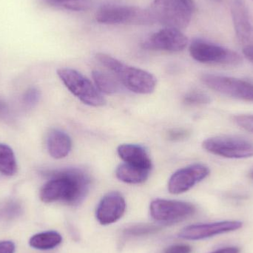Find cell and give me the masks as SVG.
<instances>
[{"label":"cell","instance_id":"ac0fdd59","mask_svg":"<svg viewBox=\"0 0 253 253\" xmlns=\"http://www.w3.org/2000/svg\"><path fill=\"white\" fill-rule=\"evenodd\" d=\"M62 237L56 231H47L34 235L29 241V245L34 249L48 251L59 246Z\"/></svg>","mask_w":253,"mask_h":253},{"label":"cell","instance_id":"836d02e7","mask_svg":"<svg viewBox=\"0 0 253 253\" xmlns=\"http://www.w3.org/2000/svg\"><path fill=\"white\" fill-rule=\"evenodd\" d=\"M249 177L250 178H252V179H253V170L251 171V172H250Z\"/></svg>","mask_w":253,"mask_h":253},{"label":"cell","instance_id":"f1b7e54d","mask_svg":"<svg viewBox=\"0 0 253 253\" xmlns=\"http://www.w3.org/2000/svg\"><path fill=\"white\" fill-rule=\"evenodd\" d=\"M191 247L188 245H178L169 247L165 251V253H191Z\"/></svg>","mask_w":253,"mask_h":253},{"label":"cell","instance_id":"cb8c5ba5","mask_svg":"<svg viewBox=\"0 0 253 253\" xmlns=\"http://www.w3.org/2000/svg\"><path fill=\"white\" fill-rule=\"evenodd\" d=\"M183 101L185 105L196 106L209 104L211 99L206 93L200 91H192L185 95Z\"/></svg>","mask_w":253,"mask_h":253},{"label":"cell","instance_id":"9a60e30c","mask_svg":"<svg viewBox=\"0 0 253 253\" xmlns=\"http://www.w3.org/2000/svg\"><path fill=\"white\" fill-rule=\"evenodd\" d=\"M119 156L125 163L144 169H151L152 162L145 149L138 144H124L117 149Z\"/></svg>","mask_w":253,"mask_h":253},{"label":"cell","instance_id":"9c48e42d","mask_svg":"<svg viewBox=\"0 0 253 253\" xmlns=\"http://www.w3.org/2000/svg\"><path fill=\"white\" fill-rule=\"evenodd\" d=\"M150 211L155 221L171 224L190 218L196 212V208L188 202L156 199L150 204Z\"/></svg>","mask_w":253,"mask_h":253},{"label":"cell","instance_id":"603a6c76","mask_svg":"<svg viewBox=\"0 0 253 253\" xmlns=\"http://www.w3.org/2000/svg\"><path fill=\"white\" fill-rule=\"evenodd\" d=\"M160 230V227L153 224H137L128 227L125 230V233L129 236H143L154 234Z\"/></svg>","mask_w":253,"mask_h":253},{"label":"cell","instance_id":"d4e9b609","mask_svg":"<svg viewBox=\"0 0 253 253\" xmlns=\"http://www.w3.org/2000/svg\"><path fill=\"white\" fill-rule=\"evenodd\" d=\"M41 93L37 87H30L24 93L22 101L27 108H34L40 102Z\"/></svg>","mask_w":253,"mask_h":253},{"label":"cell","instance_id":"ba28073f","mask_svg":"<svg viewBox=\"0 0 253 253\" xmlns=\"http://www.w3.org/2000/svg\"><path fill=\"white\" fill-rule=\"evenodd\" d=\"M201 80L207 87L221 94L253 102V84L246 80L215 74H204Z\"/></svg>","mask_w":253,"mask_h":253},{"label":"cell","instance_id":"f546056e","mask_svg":"<svg viewBox=\"0 0 253 253\" xmlns=\"http://www.w3.org/2000/svg\"><path fill=\"white\" fill-rule=\"evenodd\" d=\"M15 247L14 243L10 241H3L0 242V253H14Z\"/></svg>","mask_w":253,"mask_h":253},{"label":"cell","instance_id":"484cf974","mask_svg":"<svg viewBox=\"0 0 253 253\" xmlns=\"http://www.w3.org/2000/svg\"><path fill=\"white\" fill-rule=\"evenodd\" d=\"M238 126L248 132H253V115H239L234 117Z\"/></svg>","mask_w":253,"mask_h":253},{"label":"cell","instance_id":"7c38bea8","mask_svg":"<svg viewBox=\"0 0 253 253\" xmlns=\"http://www.w3.org/2000/svg\"><path fill=\"white\" fill-rule=\"evenodd\" d=\"M242 227V223L238 221H225L211 224H194L184 227L180 232L181 239L187 240H201L208 239L217 235L229 233L239 230Z\"/></svg>","mask_w":253,"mask_h":253},{"label":"cell","instance_id":"d6a6232c","mask_svg":"<svg viewBox=\"0 0 253 253\" xmlns=\"http://www.w3.org/2000/svg\"><path fill=\"white\" fill-rule=\"evenodd\" d=\"M180 1H182L190 10L192 11H194L195 10V3L193 1V0H180Z\"/></svg>","mask_w":253,"mask_h":253},{"label":"cell","instance_id":"4316f807","mask_svg":"<svg viewBox=\"0 0 253 253\" xmlns=\"http://www.w3.org/2000/svg\"><path fill=\"white\" fill-rule=\"evenodd\" d=\"M190 132L187 129H172L168 132V138L172 141H179L188 138Z\"/></svg>","mask_w":253,"mask_h":253},{"label":"cell","instance_id":"8fae6325","mask_svg":"<svg viewBox=\"0 0 253 253\" xmlns=\"http://www.w3.org/2000/svg\"><path fill=\"white\" fill-rule=\"evenodd\" d=\"M211 170L206 165L194 164L181 168L172 174L168 182V190L172 194L185 193L209 175Z\"/></svg>","mask_w":253,"mask_h":253},{"label":"cell","instance_id":"4dcf8cb0","mask_svg":"<svg viewBox=\"0 0 253 253\" xmlns=\"http://www.w3.org/2000/svg\"><path fill=\"white\" fill-rule=\"evenodd\" d=\"M211 253H240V250L236 247H230V248H221Z\"/></svg>","mask_w":253,"mask_h":253},{"label":"cell","instance_id":"52a82bcc","mask_svg":"<svg viewBox=\"0 0 253 253\" xmlns=\"http://www.w3.org/2000/svg\"><path fill=\"white\" fill-rule=\"evenodd\" d=\"M202 147L212 154L227 159L253 157V142L238 137H212L205 140Z\"/></svg>","mask_w":253,"mask_h":253},{"label":"cell","instance_id":"7402d4cb","mask_svg":"<svg viewBox=\"0 0 253 253\" xmlns=\"http://www.w3.org/2000/svg\"><path fill=\"white\" fill-rule=\"evenodd\" d=\"M46 2L53 7L72 11H85L90 8V0H45Z\"/></svg>","mask_w":253,"mask_h":253},{"label":"cell","instance_id":"5bb4252c","mask_svg":"<svg viewBox=\"0 0 253 253\" xmlns=\"http://www.w3.org/2000/svg\"><path fill=\"white\" fill-rule=\"evenodd\" d=\"M236 37L241 43L253 44V25L248 7L243 0H231L230 3Z\"/></svg>","mask_w":253,"mask_h":253},{"label":"cell","instance_id":"d6986e66","mask_svg":"<svg viewBox=\"0 0 253 253\" xmlns=\"http://www.w3.org/2000/svg\"><path fill=\"white\" fill-rule=\"evenodd\" d=\"M92 77L98 90L102 93L114 94L120 90V84L118 80L107 73L94 71L92 73Z\"/></svg>","mask_w":253,"mask_h":253},{"label":"cell","instance_id":"3957f363","mask_svg":"<svg viewBox=\"0 0 253 253\" xmlns=\"http://www.w3.org/2000/svg\"><path fill=\"white\" fill-rule=\"evenodd\" d=\"M147 10L153 23L178 30L188 26L193 13L180 0H154Z\"/></svg>","mask_w":253,"mask_h":253},{"label":"cell","instance_id":"277c9868","mask_svg":"<svg viewBox=\"0 0 253 253\" xmlns=\"http://www.w3.org/2000/svg\"><path fill=\"white\" fill-rule=\"evenodd\" d=\"M57 74L67 88L86 105L93 107L103 106L105 98L91 82L76 70L60 68Z\"/></svg>","mask_w":253,"mask_h":253},{"label":"cell","instance_id":"4fadbf2b","mask_svg":"<svg viewBox=\"0 0 253 253\" xmlns=\"http://www.w3.org/2000/svg\"><path fill=\"white\" fill-rule=\"evenodd\" d=\"M126 202L118 192H111L105 195L96 208V217L102 225L114 224L125 214Z\"/></svg>","mask_w":253,"mask_h":253},{"label":"cell","instance_id":"e0dca14e","mask_svg":"<svg viewBox=\"0 0 253 253\" xmlns=\"http://www.w3.org/2000/svg\"><path fill=\"white\" fill-rule=\"evenodd\" d=\"M150 172V169L123 163L117 168L116 175L120 181L126 184H138L147 181Z\"/></svg>","mask_w":253,"mask_h":253},{"label":"cell","instance_id":"83f0119b","mask_svg":"<svg viewBox=\"0 0 253 253\" xmlns=\"http://www.w3.org/2000/svg\"><path fill=\"white\" fill-rule=\"evenodd\" d=\"M0 120L5 122H10L12 120L10 108L1 98H0Z\"/></svg>","mask_w":253,"mask_h":253},{"label":"cell","instance_id":"6da1fadb","mask_svg":"<svg viewBox=\"0 0 253 253\" xmlns=\"http://www.w3.org/2000/svg\"><path fill=\"white\" fill-rule=\"evenodd\" d=\"M42 174L50 178L40 191V199L44 203L62 202L77 206L88 193L90 179L83 170L75 168L44 170Z\"/></svg>","mask_w":253,"mask_h":253},{"label":"cell","instance_id":"30bf717a","mask_svg":"<svg viewBox=\"0 0 253 253\" xmlns=\"http://www.w3.org/2000/svg\"><path fill=\"white\" fill-rule=\"evenodd\" d=\"M188 39L180 30L165 28L152 34L143 42L147 50L180 52L185 49Z\"/></svg>","mask_w":253,"mask_h":253},{"label":"cell","instance_id":"ffe728a7","mask_svg":"<svg viewBox=\"0 0 253 253\" xmlns=\"http://www.w3.org/2000/svg\"><path fill=\"white\" fill-rule=\"evenodd\" d=\"M17 171V164L13 150L7 144H0V172L12 176Z\"/></svg>","mask_w":253,"mask_h":253},{"label":"cell","instance_id":"2e32d148","mask_svg":"<svg viewBox=\"0 0 253 253\" xmlns=\"http://www.w3.org/2000/svg\"><path fill=\"white\" fill-rule=\"evenodd\" d=\"M49 154L56 159H63L69 155L72 149L71 137L60 129H52L47 138Z\"/></svg>","mask_w":253,"mask_h":253},{"label":"cell","instance_id":"44dd1931","mask_svg":"<svg viewBox=\"0 0 253 253\" xmlns=\"http://www.w3.org/2000/svg\"><path fill=\"white\" fill-rule=\"evenodd\" d=\"M23 212L22 204L14 199L0 200V221H10L19 218Z\"/></svg>","mask_w":253,"mask_h":253},{"label":"cell","instance_id":"5b68a950","mask_svg":"<svg viewBox=\"0 0 253 253\" xmlns=\"http://www.w3.org/2000/svg\"><path fill=\"white\" fill-rule=\"evenodd\" d=\"M192 57L204 64L238 65L242 63L240 55L233 50L202 39H196L190 45Z\"/></svg>","mask_w":253,"mask_h":253},{"label":"cell","instance_id":"8992f818","mask_svg":"<svg viewBox=\"0 0 253 253\" xmlns=\"http://www.w3.org/2000/svg\"><path fill=\"white\" fill-rule=\"evenodd\" d=\"M97 22L108 25L132 24L147 25L153 23L148 10L135 6L107 4L102 6L96 14Z\"/></svg>","mask_w":253,"mask_h":253},{"label":"cell","instance_id":"1f68e13d","mask_svg":"<svg viewBox=\"0 0 253 253\" xmlns=\"http://www.w3.org/2000/svg\"><path fill=\"white\" fill-rule=\"evenodd\" d=\"M243 52L245 56L253 63V44L245 46Z\"/></svg>","mask_w":253,"mask_h":253},{"label":"cell","instance_id":"7a4b0ae2","mask_svg":"<svg viewBox=\"0 0 253 253\" xmlns=\"http://www.w3.org/2000/svg\"><path fill=\"white\" fill-rule=\"evenodd\" d=\"M99 63L114 74L128 90L138 94H150L156 87V79L150 73L129 66L105 53H97Z\"/></svg>","mask_w":253,"mask_h":253}]
</instances>
